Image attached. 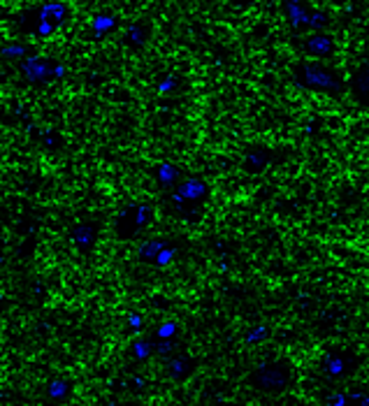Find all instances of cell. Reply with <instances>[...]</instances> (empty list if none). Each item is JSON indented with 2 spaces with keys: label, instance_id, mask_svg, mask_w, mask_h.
I'll list each match as a JSON object with an SVG mask.
<instances>
[{
  "label": "cell",
  "instance_id": "19",
  "mask_svg": "<svg viewBox=\"0 0 369 406\" xmlns=\"http://www.w3.org/2000/svg\"><path fill=\"white\" fill-rule=\"evenodd\" d=\"M325 406H346V392H332L325 399Z\"/></svg>",
  "mask_w": 369,
  "mask_h": 406
},
{
  "label": "cell",
  "instance_id": "11",
  "mask_svg": "<svg viewBox=\"0 0 369 406\" xmlns=\"http://www.w3.org/2000/svg\"><path fill=\"white\" fill-rule=\"evenodd\" d=\"M267 161H269V154L265 149H260V147H253L246 154V158H244V165H246V170L249 172H260V170H265V165H267Z\"/></svg>",
  "mask_w": 369,
  "mask_h": 406
},
{
  "label": "cell",
  "instance_id": "6",
  "mask_svg": "<svg viewBox=\"0 0 369 406\" xmlns=\"http://www.w3.org/2000/svg\"><path fill=\"white\" fill-rule=\"evenodd\" d=\"M177 193L179 197H184V200H188V202H193V204H205L207 202V197H209V186L202 181V179H195V177H191V179H186L184 184H179L177 186Z\"/></svg>",
  "mask_w": 369,
  "mask_h": 406
},
{
  "label": "cell",
  "instance_id": "8",
  "mask_svg": "<svg viewBox=\"0 0 369 406\" xmlns=\"http://www.w3.org/2000/svg\"><path fill=\"white\" fill-rule=\"evenodd\" d=\"M304 51L313 54V56H318V58L332 56L334 40L327 35V33H313V35H309L304 40Z\"/></svg>",
  "mask_w": 369,
  "mask_h": 406
},
{
  "label": "cell",
  "instance_id": "15",
  "mask_svg": "<svg viewBox=\"0 0 369 406\" xmlns=\"http://www.w3.org/2000/svg\"><path fill=\"white\" fill-rule=\"evenodd\" d=\"M358 95H360V100L365 102L367 100V91H369V84H367V67H360V72H358Z\"/></svg>",
  "mask_w": 369,
  "mask_h": 406
},
{
  "label": "cell",
  "instance_id": "7",
  "mask_svg": "<svg viewBox=\"0 0 369 406\" xmlns=\"http://www.w3.org/2000/svg\"><path fill=\"white\" fill-rule=\"evenodd\" d=\"M170 209H172L174 216H179L181 221H188V223H198L202 218V211H205V207L188 202V200L179 197L177 193H172L170 195Z\"/></svg>",
  "mask_w": 369,
  "mask_h": 406
},
{
  "label": "cell",
  "instance_id": "20",
  "mask_svg": "<svg viewBox=\"0 0 369 406\" xmlns=\"http://www.w3.org/2000/svg\"><path fill=\"white\" fill-rule=\"evenodd\" d=\"M172 348H174V343L170 339H163V341H158L156 343V350L160 355H170L172 353Z\"/></svg>",
  "mask_w": 369,
  "mask_h": 406
},
{
  "label": "cell",
  "instance_id": "18",
  "mask_svg": "<svg viewBox=\"0 0 369 406\" xmlns=\"http://www.w3.org/2000/svg\"><path fill=\"white\" fill-rule=\"evenodd\" d=\"M311 26V29H320V26H327L330 24V19H327L325 12H313V15H309V22H306Z\"/></svg>",
  "mask_w": 369,
  "mask_h": 406
},
{
  "label": "cell",
  "instance_id": "14",
  "mask_svg": "<svg viewBox=\"0 0 369 406\" xmlns=\"http://www.w3.org/2000/svg\"><path fill=\"white\" fill-rule=\"evenodd\" d=\"M49 395L54 399H65L70 395V383L68 381H52L49 383Z\"/></svg>",
  "mask_w": 369,
  "mask_h": 406
},
{
  "label": "cell",
  "instance_id": "21",
  "mask_svg": "<svg viewBox=\"0 0 369 406\" xmlns=\"http://www.w3.org/2000/svg\"><path fill=\"white\" fill-rule=\"evenodd\" d=\"M174 330H177V327H174L172 323H167V325H160L158 327V336H160V339H170V336L174 334Z\"/></svg>",
  "mask_w": 369,
  "mask_h": 406
},
{
  "label": "cell",
  "instance_id": "1",
  "mask_svg": "<svg viewBox=\"0 0 369 406\" xmlns=\"http://www.w3.org/2000/svg\"><path fill=\"white\" fill-rule=\"evenodd\" d=\"M295 81L309 91H323L330 95L344 93V79L337 70L320 63H299L295 67Z\"/></svg>",
  "mask_w": 369,
  "mask_h": 406
},
{
  "label": "cell",
  "instance_id": "2",
  "mask_svg": "<svg viewBox=\"0 0 369 406\" xmlns=\"http://www.w3.org/2000/svg\"><path fill=\"white\" fill-rule=\"evenodd\" d=\"M249 383L262 392H283L292 383V364L288 360H269L258 364Z\"/></svg>",
  "mask_w": 369,
  "mask_h": 406
},
{
  "label": "cell",
  "instance_id": "13",
  "mask_svg": "<svg viewBox=\"0 0 369 406\" xmlns=\"http://www.w3.org/2000/svg\"><path fill=\"white\" fill-rule=\"evenodd\" d=\"M146 35H149V29H146V26H142V24L132 26V29L128 31V44H132V47L144 44Z\"/></svg>",
  "mask_w": 369,
  "mask_h": 406
},
{
  "label": "cell",
  "instance_id": "9",
  "mask_svg": "<svg viewBox=\"0 0 369 406\" xmlns=\"http://www.w3.org/2000/svg\"><path fill=\"white\" fill-rule=\"evenodd\" d=\"M193 369H195V360L188 355L172 357V360L167 362V374H170L174 381H186V378L193 374Z\"/></svg>",
  "mask_w": 369,
  "mask_h": 406
},
{
  "label": "cell",
  "instance_id": "3",
  "mask_svg": "<svg viewBox=\"0 0 369 406\" xmlns=\"http://www.w3.org/2000/svg\"><path fill=\"white\" fill-rule=\"evenodd\" d=\"M153 221V207L151 204L137 202L125 207L116 218V235L118 239H130L135 237L137 232H142L146 225H151Z\"/></svg>",
  "mask_w": 369,
  "mask_h": 406
},
{
  "label": "cell",
  "instance_id": "16",
  "mask_svg": "<svg viewBox=\"0 0 369 406\" xmlns=\"http://www.w3.org/2000/svg\"><path fill=\"white\" fill-rule=\"evenodd\" d=\"M151 348L153 346L149 341H135V343H132V355H135L137 360H144V357H149Z\"/></svg>",
  "mask_w": 369,
  "mask_h": 406
},
{
  "label": "cell",
  "instance_id": "10",
  "mask_svg": "<svg viewBox=\"0 0 369 406\" xmlns=\"http://www.w3.org/2000/svg\"><path fill=\"white\" fill-rule=\"evenodd\" d=\"M24 74L31 81H45L54 74V65L42 58H31L28 63H24Z\"/></svg>",
  "mask_w": 369,
  "mask_h": 406
},
{
  "label": "cell",
  "instance_id": "22",
  "mask_svg": "<svg viewBox=\"0 0 369 406\" xmlns=\"http://www.w3.org/2000/svg\"><path fill=\"white\" fill-rule=\"evenodd\" d=\"M107 406H121V404H107Z\"/></svg>",
  "mask_w": 369,
  "mask_h": 406
},
{
  "label": "cell",
  "instance_id": "12",
  "mask_svg": "<svg viewBox=\"0 0 369 406\" xmlns=\"http://www.w3.org/2000/svg\"><path fill=\"white\" fill-rule=\"evenodd\" d=\"M72 242L84 251L91 249L93 242H95V228L93 225H79V228L72 232Z\"/></svg>",
  "mask_w": 369,
  "mask_h": 406
},
{
  "label": "cell",
  "instance_id": "4",
  "mask_svg": "<svg viewBox=\"0 0 369 406\" xmlns=\"http://www.w3.org/2000/svg\"><path fill=\"white\" fill-rule=\"evenodd\" d=\"M355 367H358V357L346 348L327 350L325 357L320 360V371L327 378H346L353 374Z\"/></svg>",
  "mask_w": 369,
  "mask_h": 406
},
{
  "label": "cell",
  "instance_id": "5",
  "mask_svg": "<svg viewBox=\"0 0 369 406\" xmlns=\"http://www.w3.org/2000/svg\"><path fill=\"white\" fill-rule=\"evenodd\" d=\"M172 249L167 246L165 239H149V242H144L139 246V258L144 260V263H156V265H165L167 260L172 258Z\"/></svg>",
  "mask_w": 369,
  "mask_h": 406
},
{
  "label": "cell",
  "instance_id": "17",
  "mask_svg": "<svg viewBox=\"0 0 369 406\" xmlns=\"http://www.w3.org/2000/svg\"><path fill=\"white\" fill-rule=\"evenodd\" d=\"M346 406H369V397L365 395V392H348Z\"/></svg>",
  "mask_w": 369,
  "mask_h": 406
}]
</instances>
